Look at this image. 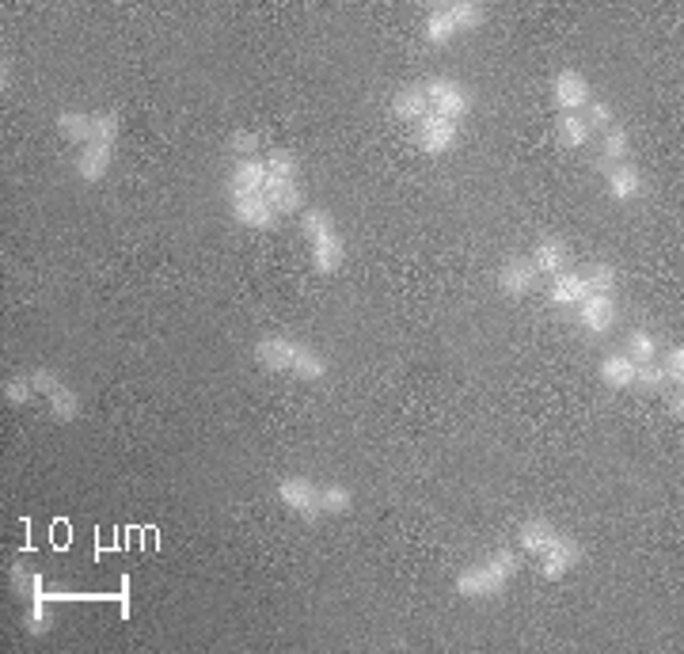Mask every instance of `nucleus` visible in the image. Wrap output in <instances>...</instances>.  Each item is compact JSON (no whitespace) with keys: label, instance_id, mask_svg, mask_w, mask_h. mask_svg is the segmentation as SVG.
Here are the masks:
<instances>
[{"label":"nucleus","instance_id":"5","mask_svg":"<svg viewBox=\"0 0 684 654\" xmlns=\"http://www.w3.org/2000/svg\"><path fill=\"white\" fill-rule=\"evenodd\" d=\"M31 381H35V392L50 404V415H54L57 423H73L80 419V396H76L73 385H65L61 377H57L54 369H31Z\"/></svg>","mask_w":684,"mask_h":654},{"label":"nucleus","instance_id":"14","mask_svg":"<svg viewBox=\"0 0 684 654\" xmlns=\"http://www.w3.org/2000/svg\"><path fill=\"white\" fill-rule=\"evenodd\" d=\"M111 164H114V145H107V141H88V145L76 153V175H80V183H88V187L103 183L107 172H111Z\"/></svg>","mask_w":684,"mask_h":654},{"label":"nucleus","instance_id":"2","mask_svg":"<svg viewBox=\"0 0 684 654\" xmlns=\"http://www.w3.org/2000/svg\"><path fill=\"white\" fill-rule=\"evenodd\" d=\"M517 571H521V552H513V548H498L494 556L479 559V563H472V567H464V571L456 575L453 590L460 597H468V601H483V597L502 594V590L513 582Z\"/></svg>","mask_w":684,"mask_h":654},{"label":"nucleus","instance_id":"10","mask_svg":"<svg viewBox=\"0 0 684 654\" xmlns=\"http://www.w3.org/2000/svg\"><path fill=\"white\" fill-rule=\"evenodd\" d=\"M228 210L236 217V225L251 232H270L278 225V210L266 202V194H228Z\"/></svg>","mask_w":684,"mask_h":654},{"label":"nucleus","instance_id":"13","mask_svg":"<svg viewBox=\"0 0 684 654\" xmlns=\"http://www.w3.org/2000/svg\"><path fill=\"white\" fill-rule=\"evenodd\" d=\"M578 324L593 331V335H605L616 327V297L612 293H586L578 301Z\"/></svg>","mask_w":684,"mask_h":654},{"label":"nucleus","instance_id":"36","mask_svg":"<svg viewBox=\"0 0 684 654\" xmlns=\"http://www.w3.org/2000/svg\"><path fill=\"white\" fill-rule=\"evenodd\" d=\"M586 122L593 126V134H597V130H608V126H612V107H608L605 99H589Z\"/></svg>","mask_w":684,"mask_h":654},{"label":"nucleus","instance_id":"22","mask_svg":"<svg viewBox=\"0 0 684 654\" xmlns=\"http://www.w3.org/2000/svg\"><path fill=\"white\" fill-rule=\"evenodd\" d=\"M586 293H589V286H586V274H582V270H563V274H555V278H551V289H548V297L555 308H578V301H582Z\"/></svg>","mask_w":684,"mask_h":654},{"label":"nucleus","instance_id":"7","mask_svg":"<svg viewBox=\"0 0 684 654\" xmlns=\"http://www.w3.org/2000/svg\"><path fill=\"white\" fill-rule=\"evenodd\" d=\"M456 141H460V122H453V118L445 115H430L422 118L415 126V145L418 153L426 156H449L456 149Z\"/></svg>","mask_w":684,"mask_h":654},{"label":"nucleus","instance_id":"18","mask_svg":"<svg viewBox=\"0 0 684 654\" xmlns=\"http://www.w3.org/2000/svg\"><path fill=\"white\" fill-rule=\"evenodd\" d=\"M532 267L540 278H555V274H563L570 270V248L559 240V236H548V240H540L536 248H532Z\"/></svg>","mask_w":684,"mask_h":654},{"label":"nucleus","instance_id":"26","mask_svg":"<svg viewBox=\"0 0 684 654\" xmlns=\"http://www.w3.org/2000/svg\"><path fill=\"white\" fill-rule=\"evenodd\" d=\"M50 601H54V594H46V586L38 578L35 594L27 597V632L31 635H42L50 628Z\"/></svg>","mask_w":684,"mask_h":654},{"label":"nucleus","instance_id":"6","mask_svg":"<svg viewBox=\"0 0 684 654\" xmlns=\"http://www.w3.org/2000/svg\"><path fill=\"white\" fill-rule=\"evenodd\" d=\"M422 88H426V96H430L434 115H445V118H453V122H460V118L472 111V96H468V88H464L456 77H430V80H422Z\"/></svg>","mask_w":684,"mask_h":654},{"label":"nucleus","instance_id":"27","mask_svg":"<svg viewBox=\"0 0 684 654\" xmlns=\"http://www.w3.org/2000/svg\"><path fill=\"white\" fill-rule=\"evenodd\" d=\"M354 510V495L342 483H323L320 487V514L323 518H342Z\"/></svg>","mask_w":684,"mask_h":654},{"label":"nucleus","instance_id":"19","mask_svg":"<svg viewBox=\"0 0 684 654\" xmlns=\"http://www.w3.org/2000/svg\"><path fill=\"white\" fill-rule=\"evenodd\" d=\"M430 111H434V107H430V96H426L422 84H407V88H399L396 96H392V118H399V122L418 126Z\"/></svg>","mask_w":684,"mask_h":654},{"label":"nucleus","instance_id":"3","mask_svg":"<svg viewBox=\"0 0 684 654\" xmlns=\"http://www.w3.org/2000/svg\"><path fill=\"white\" fill-rule=\"evenodd\" d=\"M487 23V4L479 0H453V4H441L434 8L426 23H422V39L430 46H445L453 42L456 35H472Z\"/></svg>","mask_w":684,"mask_h":654},{"label":"nucleus","instance_id":"9","mask_svg":"<svg viewBox=\"0 0 684 654\" xmlns=\"http://www.w3.org/2000/svg\"><path fill=\"white\" fill-rule=\"evenodd\" d=\"M278 499L285 510H293L304 521H320V483H312L308 476H282L278 480Z\"/></svg>","mask_w":684,"mask_h":654},{"label":"nucleus","instance_id":"37","mask_svg":"<svg viewBox=\"0 0 684 654\" xmlns=\"http://www.w3.org/2000/svg\"><path fill=\"white\" fill-rule=\"evenodd\" d=\"M669 411H673V415L681 419V411H684V404H681V392H677V396H669Z\"/></svg>","mask_w":684,"mask_h":654},{"label":"nucleus","instance_id":"30","mask_svg":"<svg viewBox=\"0 0 684 654\" xmlns=\"http://www.w3.org/2000/svg\"><path fill=\"white\" fill-rule=\"evenodd\" d=\"M38 392H35V381H31V373H19V377H12V381H4V400L8 404H31Z\"/></svg>","mask_w":684,"mask_h":654},{"label":"nucleus","instance_id":"24","mask_svg":"<svg viewBox=\"0 0 684 654\" xmlns=\"http://www.w3.org/2000/svg\"><path fill=\"white\" fill-rule=\"evenodd\" d=\"M555 137L563 149H586V145H593V126L586 122V115H559L555 118Z\"/></svg>","mask_w":684,"mask_h":654},{"label":"nucleus","instance_id":"33","mask_svg":"<svg viewBox=\"0 0 684 654\" xmlns=\"http://www.w3.org/2000/svg\"><path fill=\"white\" fill-rule=\"evenodd\" d=\"M259 145H263V134H255V130H232V137H228V149L236 153V160L259 156Z\"/></svg>","mask_w":684,"mask_h":654},{"label":"nucleus","instance_id":"31","mask_svg":"<svg viewBox=\"0 0 684 654\" xmlns=\"http://www.w3.org/2000/svg\"><path fill=\"white\" fill-rule=\"evenodd\" d=\"M586 274V286L589 293H616V267H608V263H593Z\"/></svg>","mask_w":684,"mask_h":654},{"label":"nucleus","instance_id":"15","mask_svg":"<svg viewBox=\"0 0 684 654\" xmlns=\"http://www.w3.org/2000/svg\"><path fill=\"white\" fill-rule=\"evenodd\" d=\"M263 194H266V202L278 210V217H293V213H301L304 206H308L301 179H278V175H266Z\"/></svg>","mask_w":684,"mask_h":654},{"label":"nucleus","instance_id":"32","mask_svg":"<svg viewBox=\"0 0 684 654\" xmlns=\"http://www.w3.org/2000/svg\"><path fill=\"white\" fill-rule=\"evenodd\" d=\"M658 366H662L669 388H681L684 385V350L681 347H673V350H665V354H658Z\"/></svg>","mask_w":684,"mask_h":654},{"label":"nucleus","instance_id":"17","mask_svg":"<svg viewBox=\"0 0 684 654\" xmlns=\"http://www.w3.org/2000/svg\"><path fill=\"white\" fill-rule=\"evenodd\" d=\"M266 175L270 172H266L263 156L236 160V164H232V175H228V194H263Z\"/></svg>","mask_w":684,"mask_h":654},{"label":"nucleus","instance_id":"20","mask_svg":"<svg viewBox=\"0 0 684 654\" xmlns=\"http://www.w3.org/2000/svg\"><path fill=\"white\" fill-rule=\"evenodd\" d=\"M57 137L61 141H69V145H88L95 137V111H73V107H65V111H57Z\"/></svg>","mask_w":684,"mask_h":654},{"label":"nucleus","instance_id":"35","mask_svg":"<svg viewBox=\"0 0 684 654\" xmlns=\"http://www.w3.org/2000/svg\"><path fill=\"white\" fill-rule=\"evenodd\" d=\"M8 575H12V590H16L19 597H23V601H27V597L35 594V586H38V571H27V567H23V563H16V567H12V571H8Z\"/></svg>","mask_w":684,"mask_h":654},{"label":"nucleus","instance_id":"8","mask_svg":"<svg viewBox=\"0 0 684 654\" xmlns=\"http://www.w3.org/2000/svg\"><path fill=\"white\" fill-rule=\"evenodd\" d=\"M589 99H593V84L586 80V73L578 69H559L551 80V103L559 107V115H578L586 111Z\"/></svg>","mask_w":684,"mask_h":654},{"label":"nucleus","instance_id":"21","mask_svg":"<svg viewBox=\"0 0 684 654\" xmlns=\"http://www.w3.org/2000/svg\"><path fill=\"white\" fill-rule=\"evenodd\" d=\"M555 537H559V529H555L548 518H529L521 529H517V548H521L525 556L540 559L551 548V540Z\"/></svg>","mask_w":684,"mask_h":654},{"label":"nucleus","instance_id":"34","mask_svg":"<svg viewBox=\"0 0 684 654\" xmlns=\"http://www.w3.org/2000/svg\"><path fill=\"white\" fill-rule=\"evenodd\" d=\"M635 388H646V392H662V388H669L662 366H658V362H643V366L635 369Z\"/></svg>","mask_w":684,"mask_h":654},{"label":"nucleus","instance_id":"4","mask_svg":"<svg viewBox=\"0 0 684 654\" xmlns=\"http://www.w3.org/2000/svg\"><path fill=\"white\" fill-rule=\"evenodd\" d=\"M304 236H308V251H312V267L320 274H335L346 259V244H342V232L335 225V217L323 210V206H312V210L301 213Z\"/></svg>","mask_w":684,"mask_h":654},{"label":"nucleus","instance_id":"25","mask_svg":"<svg viewBox=\"0 0 684 654\" xmlns=\"http://www.w3.org/2000/svg\"><path fill=\"white\" fill-rule=\"evenodd\" d=\"M601 172L605 168H612V164H624V160H631V137H627V130L624 126H608L605 134H601Z\"/></svg>","mask_w":684,"mask_h":654},{"label":"nucleus","instance_id":"29","mask_svg":"<svg viewBox=\"0 0 684 654\" xmlns=\"http://www.w3.org/2000/svg\"><path fill=\"white\" fill-rule=\"evenodd\" d=\"M266 160V172L278 175V179H301V160H297V153L293 149H270V153L263 156Z\"/></svg>","mask_w":684,"mask_h":654},{"label":"nucleus","instance_id":"16","mask_svg":"<svg viewBox=\"0 0 684 654\" xmlns=\"http://www.w3.org/2000/svg\"><path fill=\"white\" fill-rule=\"evenodd\" d=\"M605 191L612 202H635L643 194V172L631 160L612 164V168H605Z\"/></svg>","mask_w":684,"mask_h":654},{"label":"nucleus","instance_id":"23","mask_svg":"<svg viewBox=\"0 0 684 654\" xmlns=\"http://www.w3.org/2000/svg\"><path fill=\"white\" fill-rule=\"evenodd\" d=\"M635 369H639V366L627 358L624 350H612V354H605V358H601L597 373H601L605 388H635Z\"/></svg>","mask_w":684,"mask_h":654},{"label":"nucleus","instance_id":"1","mask_svg":"<svg viewBox=\"0 0 684 654\" xmlns=\"http://www.w3.org/2000/svg\"><path fill=\"white\" fill-rule=\"evenodd\" d=\"M255 362L270 373H285L297 381H323L327 377V358L320 350H312L301 339H289V335H263L255 343Z\"/></svg>","mask_w":684,"mask_h":654},{"label":"nucleus","instance_id":"12","mask_svg":"<svg viewBox=\"0 0 684 654\" xmlns=\"http://www.w3.org/2000/svg\"><path fill=\"white\" fill-rule=\"evenodd\" d=\"M536 282H540V274H536V267H532L529 255H510L502 267H498V289L506 293V297H529L532 289H536Z\"/></svg>","mask_w":684,"mask_h":654},{"label":"nucleus","instance_id":"11","mask_svg":"<svg viewBox=\"0 0 684 654\" xmlns=\"http://www.w3.org/2000/svg\"><path fill=\"white\" fill-rule=\"evenodd\" d=\"M578 563H582V544L570 537V533H559V537L551 540L548 552L540 556V575L548 578V582H559V578H567Z\"/></svg>","mask_w":684,"mask_h":654},{"label":"nucleus","instance_id":"28","mask_svg":"<svg viewBox=\"0 0 684 654\" xmlns=\"http://www.w3.org/2000/svg\"><path fill=\"white\" fill-rule=\"evenodd\" d=\"M624 354L635 362V366H643V362H658L662 347H658V339H654L650 331H631L624 343Z\"/></svg>","mask_w":684,"mask_h":654}]
</instances>
